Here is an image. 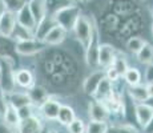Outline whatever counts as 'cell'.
<instances>
[{
	"label": "cell",
	"instance_id": "obj_1",
	"mask_svg": "<svg viewBox=\"0 0 153 133\" xmlns=\"http://www.w3.org/2000/svg\"><path fill=\"white\" fill-rule=\"evenodd\" d=\"M96 29L97 28H96V24L92 17L81 13L80 16L77 17V20H76L72 31H73V33H75L76 39L79 40V43L85 48V47L88 45V43H89V40L92 39Z\"/></svg>",
	"mask_w": 153,
	"mask_h": 133
},
{
	"label": "cell",
	"instance_id": "obj_2",
	"mask_svg": "<svg viewBox=\"0 0 153 133\" xmlns=\"http://www.w3.org/2000/svg\"><path fill=\"white\" fill-rule=\"evenodd\" d=\"M16 88L13 61L0 59V91L3 94L11 93Z\"/></svg>",
	"mask_w": 153,
	"mask_h": 133
},
{
	"label": "cell",
	"instance_id": "obj_3",
	"mask_svg": "<svg viewBox=\"0 0 153 133\" xmlns=\"http://www.w3.org/2000/svg\"><path fill=\"white\" fill-rule=\"evenodd\" d=\"M80 15H81L80 7L76 4H71L68 7L57 11L52 17H53L55 23L57 25L63 27L67 31H72L73 25H75L76 20H77V17L80 16Z\"/></svg>",
	"mask_w": 153,
	"mask_h": 133
},
{
	"label": "cell",
	"instance_id": "obj_4",
	"mask_svg": "<svg viewBox=\"0 0 153 133\" xmlns=\"http://www.w3.org/2000/svg\"><path fill=\"white\" fill-rule=\"evenodd\" d=\"M47 45L44 44L43 40H37V39H28V40H23V41H17L16 43V53L22 56H33L37 55L45 49Z\"/></svg>",
	"mask_w": 153,
	"mask_h": 133
},
{
	"label": "cell",
	"instance_id": "obj_5",
	"mask_svg": "<svg viewBox=\"0 0 153 133\" xmlns=\"http://www.w3.org/2000/svg\"><path fill=\"white\" fill-rule=\"evenodd\" d=\"M111 113L104 105V103L93 100L88 104V117L89 121H100V123H108Z\"/></svg>",
	"mask_w": 153,
	"mask_h": 133
},
{
	"label": "cell",
	"instance_id": "obj_6",
	"mask_svg": "<svg viewBox=\"0 0 153 133\" xmlns=\"http://www.w3.org/2000/svg\"><path fill=\"white\" fill-rule=\"evenodd\" d=\"M114 57H116V49L111 44H100L97 51V67L102 69L111 67Z\"/></svg>",
	"mask_w": 153,
	"mask_h": 133
},
{
	"label": "cell",
	"instance_id": "obj_7",
	"mask_svg": "<svg viewBox=\"0 0 153 133\" xmlns=\"http://www.w3.org/2000/svg\"><path fill=\"white\" fill-rule=\"evenodd\" d=\"M105 77V73L104 69H97V71H93L91 72V75H88L85 77L84 82H83V91L85 94H89V96H93L97 89L100 81Z\"/></svg>",
	"mask_w": 153,
	"mask_h": 133
},
{
	"label": "cell",
	"instance_id": "obj_8",
	"mask_svg": "<svg viewBox=\"0 0 153 133\" xmlns=\"http://www.w3.org/2000/svg\"><path fill=\"white\" fill-rule=\"evenodd\" d=\"M44 128L42 120L37 116L32 114V116L27 117V119L20 120L19 125H17V133H40Z\"/></svg>",
	"mask_w": 153,
	"mask_h": 133
},
{
	"label": "cell",
	"instance_id": "obj_9",
	"mask_svg": "<svg viewBox=\"0 0 153 133\" xmlns=\"http://www.w3.org/2000/svg\"><path fill=\"white\" fill-rule=\"evenodd\" d=\"M60 105H61V103L57 99H55V97H51V96H49L48 99H47L45 101H44L43 104L39 106V109H40L42 114H43L44 117H45L47 120H49V121H56V119H57L59 109H60Z\"/></svg>",
	"mask_w": 153,
	"mask_h": 133
},
{
	"label": "cell",
	"instance_id": "obj_10",
	"mask_svg": "<svg viewBox=\"0 0 153 133\" xmlns=\"http://www.w3.org/2000/svg\"><path fill=\"white\" fill-rule=\"evenodd\" d=\"M67 35H68V31H67V29H64L63 27L56 24L55 27H52L51 31L45 35V37L43 39V41L47 47L60 45V44L65 40Z\"/></svg>",
	"mask_w": 153,
	"mask_h": 133
},
{
	"label": "cell",
	"instance_id": "obj_11",
	"mask_svg": "<svg viewBox=\"0 0 153 133\" xmlns=\"http://www.w3.org/2000/svg\"><path fill=\"white\" fill-rule=\"evenodd\" d=\"M99 31L96 29L92 39L85 47V61L89 67H97V51H99Z\"/></svg>",
	"mask_w": 153,
	"mask_h": 133
},
{
	"label": "cell",
	"instance_id": "obj_12",
	"mask_svg": "<svg viewBox=\"0 0 153 133\" xmlns=\"http://www.w3.org/2000/svg\"><path fill=\"white\" fill-rule=\"evenodd\" d=\"M15 27H16V13L5 10L0 15V35L11 37Z\"/></svg>",
	"mask_w": 153,
	"mask_h": 133
},
{
	"label": "cell",
	"instance_id": "obj_13",
	"mask_svg": "<svg viewBox=\"0 0 153 133\" xmlns=\"http://www.w3.org/2000/svg\"><path fill=\"white\" fill-rule=\"evenodd\" d=\"M4 99H5V101H7V104L12 105L13 108H16V109H20V108H23V106L32 105L31 99H29L27 91H25V92H17V91H13V92H11V93L4 94Z\"/></svg>",
	"mask_w": 153,
	"mask_h": 133
},
{
	"label": "cell",
	"instance_id": "obj_14",
	"mask_svg": "<svg viewBox=\"0 0 153 133\" xmlns=\"http://www.w3.org/2000/svg\"><path fill=\"white\" fill-rule=\"evenodd\" d=\"M16 53V41L12 37L1 36L0 35V59L13 61Z\"/></svg>",
	"mask_w": 153,
	"mask_h": 133
},
{
	"label": "cell",
	"instance_id": "obj_15",
	"mask_svg": "<svg viewBox=\"0 0 153 133\" xmlns=\"http://www.w3.org/2000/svg\"><path fill=\"white\" fill-rule=\"evenodd\" d=\"M134 116H136L137 123L140 124L141 128L146 125L153 117V108L146 103L143 104H134Z\"/></svg>",
	"mask_w": 153,
	"mask_h": 133
},
{
	"label": "cell",
	"instance_id": "obj_16",
	"mask_svg": "<svg viewBox=\"0 0 153 133\" xmlns=\"http://www.w3.org/2000/svg\"><path fill=\"white\" fill-rule=\"evenodd\" d=\"M16 23L19 25L24 27V28L28 29V31H32V32L35 31V28H36L37 24H36V22H35L33 16H32L31 11H29L28 4H25L24 7L16 13Z\"/></svg>",
	"mask_w": 153,
	"mask_h": 133
},
{
	"label": "cell",
	"instance_id": "obj_17",
	"mask_svg": "<svg viewBox=\"0 0 153 133\" xmlns=\"http://www.w3.org/2000/svg\"><path fill=\"white\" fill-rule=\"evenodd\" d=\"M15 82L24 89H29L35 85V77L29 69L22 68V69L15 71Z\"/></svg>",
	"mask_w": 153,
	"mask_h": 133
},
{
	"label": "cell",
	"instance_id": "obj_18",
	"mask_svg": "<svg viewBox=\"0 0 153 133\" xmlns=\"http://www.w3.org/2000/svg\"><path fill=\"white\" fill-rule=\"evenodd\" d=\"M27 93H28L29 99H31L32 105L37 106V108L49 97L48 91H47L44 87H42V85H33L32 88H29Z\"/></svg>",
	"mask_w": 153,
	"mask_h": 133
},
{
	"label": "cell",
	"instance_id": "obj_19",
	"mask_svg": "<svg viewBox=\"0 0 153 133\" xmlns=\"http://www.w3.org/2000/svg\"><path fill=\"white\" fill-rule=\"evenodd\" d=\"M128 94L131 97V100H133L134 104H143L146 103L149 99L148 92H146L145 84H137V85H132L128 88Z\"/></svg>",
	"mask_w": 153,
	"mask_h": 133
},
{
	"label": "cell",
	"instance_id": "obj_20",
	"mask_svg": "<svg viewBox=\"0 0 153 133\" xmlns=\"http://www.w3.org/2000/svg\"><path fill=\"white\" fill-rule=\"evenodd\" d=\"M114 89H113V82H111L109 80H108L107 77H104L100 81L97 89H96V92L93 96L96 97V100L97 101H101L104 103L107 99H109V97L113 94Z\"/></svg>",
	"mask_w": 153,
	"mask_h": 133
},
{
	"label": "cell",
	"instance_id": "obj_21",
	"mask_svg": "<svg viewBox=\"0 0 153 133\" xmlns=\"http://www.w3.org/2000/svg\"><path fill=\"white\" fill-rule=\"evenodd\" d=\"M28 8L31 11L32 16H33L36 24H39L40 22L47 16L45 13V3L44 0H28Z\"/></svg>",
	"mask_w": 153,
	"mask_h": 133
},
{
	"label": "cell",
	"instance_id": "obj_22",
	"mask_svg": "<svg viewBox=\"0 0 153 133\" xmlns=\"http://www.w3.org/2000/svg\"><path fill=\"white\" fill-rule=\"evenodd\" d=\"M55 25H56V23H55L53 17H52V16H45L42 22L36 25V28H35V31H33L35 39L43 40L44 37H45V35L51 31L52 27H55Z\"/></svg>",
	"mask_w": 153,
	"mask_h": 133
},
{
	"label": "cell",
	"instance_id": "obj_23",
	"mask_svg": "<svg viewBox=\"0 0 153 133\" xmlns=\"http://www.w3.org/2000/svg\"><path fill=\"white\" fill-rule=\"evenodd\" d=\"M75 119H76L75 109H73L71 105L61 104L60 109H59L57 119H56V121H59V124H60V125H65L67 126L69 123H72Z\"/></svg>",
	"mask_w": 153,
	"mask_h": 133
},
{
	"label": "cell",
	"instance_id": "obj_24",
	"mask_svg": "<svg viewBox=\"0 0 153 133\" xmlns=\"http://www.w3.org/2000/svg\"><path fill=\"white\" fill-rule=\"evenodd\" d=\"M104 105L109 111V113H123L124 111V101H123L121 94L113 92V94L104 101Z\"/></svg>",
	"mask_w": 153,
	"mask_h": 133
},
{
	"label": "cell",
	"instance_id": "obj_25",
	"mask_svg": "<svg viewBox=\"0 0 153 133\" xmlns=\"http://www.w3.org/2000/svg\"><path fill=\"white\" fill-rule=\"evenodd\" d=\"M3 119H4V124L8 128L17 129V125H19V123H20V117H19V113H17L16 108H13L12 105L8 104L4 113H3Z\"/></svg>",
	"mask_w": 153,
	"mask_h": 133
},
{
	"label": "cell",
	"instance_id": "obj_26",
	"mask_svg": "<svg viewBox=\"0 0 153 133\" xmlns=\"http://www.w3.org/2000/svg\"><path fill=\"white\" fill-rule=\"evenodd\" d=\"M45 3V13L47 16H53L57 11L71 5V0H44Z\"/></svg>",
	"mask_w": 153,
	"mask_h": 133
},
{
	"label": "cell",
	"instance_id": "obj_27",
	"mask_svg": "<svg viewBox=\"0 0 153 133\" xmlns=\"http://www.w3.org/2000/svg\"><path fill=\"white\" fill-rule=\"evenodd\" d=\"M123 77H124L126 84H128L129 87H132V85L141 84V81H143V80H141L143 79V73H141L136 67H128V69L124 72Z\"/></svg>",
	"mask_w": 153,
	"mask_h": 133
},
{
	"label": "cell",
	"instance_id": "obj_28",
	"mask_svg": "<svg viewBox=\"0 0 153 133\" xmlns=\"http://www.w3.org/2000/svg\"><path fill=\"white\" fill-rule=\"evenodd\" d=\"M137 60L144 65H149L153 63V45L149 43H145L144 47L136 53Z\"/></svg>",
	"mask_w": 153,
	"mask_h": 133
},
{
	"label": "cell",
	"instance_id": "obj_29",
	"mask_svg": "<svg viewBox=\"0 0 153 133\" xmlns=\"http://www.w3.org/2000/svg\"><path fill=\"white\" fill-rule=\"evenodd\" d=\"M11 37H12V39L17 43V41L33 39L35 35H33V32H32V31H28V29H25L24 27L19 25V24L16 23V27H15V29H13L12 35H11Z\"/></svg>",
	"mask_w": 153,
	"mask_h": 133
},
{
	"label": "cell",
	"instance_id": "obj_30",
	"mask_svg": "<svg viewBox=\"0 0 153 133\" xmlns=\"http://www.w3.org/2000/svg\"><path fill=\"white\" fill-rule=\"evenodd\" d=\"M109 124L100 121H89L85 126V133H108Z\"/></svg>",
	"mask_w": 153,
	"mask_h": 133
},
{
	"label": "cell",
	"instance_id": "obj_31",
	"mask_svg": "<svg viewBox=\"0 0 153 133\" xmlns=\"http://www.w3.org/2000/svg\"><path fill=\"white\" fill-rule=\"evenodd\" d=\"M146 41L140 36H131L128 40H126V48H128L129 52H132L133 55H136L137 52L140 51L141 48L144 47Z\"/></svg>",
	"mask_w": 153,
	"mask_h": 133
},
{
	"label": "cell",
	"instance_id": "obj_32",
	"mask_svg": "<svg viewBox=\"0 0 153 133\" xmlns=\"http://www.w3.org/2000/svg\"><path fill=\"white\" fill-rule=\"evenodd\" d=\"M108 133H139L137 129L133 125H129V124H113L109 125L108 128Z\"/></svg>",
	"mask_w": 153,
	"mask_h": 133
},
{
	"label": "cell",
	"instance_id": "obj_33",
	"mask_svg": "<svg viewBox=\"0 0 153 133\" xmlns=\"http://www.w3.org/2000/svg\"><path fill=\"white\" fill-rule=\"evenodd\" d=\"M5 5V10L11 11L13 13H17L25 4L28 3V0H1Z\"/></svg>",
	"mask_w": 153,
	"mask_h": 133
},
{
	"label": "cell",
	"instance_id": "obj_34",
	"mask_svg": "<svg viewBox=\"0 0 153 133\" xmlns=\"http://www.w3.org/2000/svg\"><path fill=\"white\" fill-rule=\"evenodd\" d=\"M85 123L81 119L76 117L72 123H69L67 125V129H68L69 133H85Z\"/></svg>",
	"mask_w": 153,
	"mask_h": 133
},
{
	"label": "cell",
	"instance_id": "obj_35",
	"mask_svg": "<svg viewBox=\"0 0 153 133\" xmlns=\"http://www.w3.org/2000/svg\"><path fill=\"white\" fill-rule=\"evenodd\" d=\"M112 67H114V69H116L117 72L120 73V76L123 77V75H124V72L128 69L129 65H128V61H126V59L124 57V56H117L116 55V57H114Z\"/></svg>",
	"mask_w": 153,
	"mask_h": 133
},
{
	"label": "cell",
	"instance_id": "obj_36",
	"mask_svg": "<svg viewBox=\"0 0 153 133\" xmlns=\"http://www.w3.org/2000/svg\"><path fill=\"white\" fill-rule=\"evenodd\" d=\"M104 73H105V77H107L108 80H109L111 82H116L117 80H119L121 76H120V73L117 72L116 69H114V67H108L104 69Z\"/></svg>",
	"mask_w": 153,
	"mask_h": 133
},
{
	"label": "cell",
	"instance_id": "obj_37",
	"mask_svg": "<svg viewBox=\"0 0 153 133\" xmlns=\"http://www.w3.org/2000/svg\"><path fill=\"white\" fill-rule=\"evenodd\" d=\"M17 113H19V117H20V120H23V119H27V117L32 116V114H35L33 112H32V105H28V106H23V108L17 109Z\"/></svg>",
	"mask_w": 153,
	"mask_h": 133
},
{
	"label": "cell",
	"instance_id": "obj_38",
	"mask_svg": "<svg viewBox=\"0 0 153 133\" xmlns=\"http://www.w3.org/2000/svg\"><path fill=\"white\" fill-rule=\"evenodd\" d=\"M145 79H146V82L153 81V63L148 65V69H146V72H145Z\"/></svg>",
	"mask_w": 153,
	"mask_h": 133
},
{
	"label": "cell",
	"instance_id": "obj_39",
	"mask_svg": "<svg viewBox=\"0 0 153 133\" xmlns=\"http://www.w3.org/2000/svg\"><path fill=\"white\" fill-rule=\"evenodd\" d=\"M145 88H146V92H148L149 99H153V81L145 82Z\"/></svg>",
	"mask_w": 153,
	"mask_h": 133
},
{
	"label": "cell",
	"instance_id": "obj_40",
	"mask_svg": "<svg viewBox=\"0 0 153 133\" xmlns=\"http://www.w3.org/2000/svg\"><path fill=\"white\" fill-rule=\"evenodd\" d=\"M143 132L144 133H153V117H152V120L143 128Z\"/></svg>",
	"mask_w": 153,
	"mask_h": 133
},
{
	"label": "cell",
	"instance_id": "obj_41",
	"mask_svg": "<svg viewBox=\"0 0 153 133\" xmlns=\"http://www.w3.org/2000/svg\"><path fill=\"white\" fill-rule=\"evenodd\" d=\"M0 133H13L12 129L8 128L5 124H0Z\"/></svg>",
	"mask_w": 153,
	"mask_h": 133
},
{
	"label": "cell",
	"instance_id": "obj_42",
	"mask_svg": "<svg viewBox=\"0 0 153 133\" xmlns=\"http://www.w3.org/2000/svg\"><path fill=\"white\" fill-rule=\"evenodd\" d=\"M4 11H5V5H4V3H3L1 0H0V15L4 12Z\"/></svg>",
	"mask_w": 153,
	"mask_h": 133
},
{
	"label": "cell",
	"instance_id": "obj_43",
	"mask_svg": "<svg viewBox=\"0 0 153 133\" xmlns=\"http://www.w3.org/2000/svg\"><path fill=\"white\" fill-rule=\"evenodd\" d=\"M83 1H85V0H71V3H72V4H76V5H79Z\"/></svg>",
	"mask_w": 153,
	"mask_h": 133
},
{
	"label": "cell",
	"instance_id": "obj_44",
	"mask_svg": "<svg viewBox=\"0 0 153 133\" xmlns=\"http://www.w3.org/2000/svg\"><path fill=\"white\" fill-rule=\"evenodd\" d=\"M40 133H52V132L49 131L48 128H43V129H42V132H40Z\"/></svg>",
	"mask_w": 153,
	"mask_h": 133
},
{
	"label": "cell",
	"instance_id": "obj_45",
	"mask_svg": "<svg viewBox=\"0 0 153 133\" xmlns=\"http://www.w3.org/2000/svg\"><path fill=\"white\" fill-rule=\"evenodd\" d=\"M52 133H53V132H52Z\"/></svg>",
	"mask_w": 153,
	"mask_h": 133
}]
</instances>
